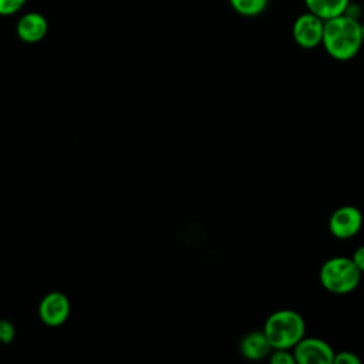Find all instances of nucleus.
<instances>
[{
    "label": "nucleus",
    "instance_id": "1",
    "mask_svg": "<svg viewBox=\"0 0 364 364\" xmlns=\"http://www.w3.org/2000/svg\"><path fill=\"white\" fill-rule=\"evenodd\" d=\"M321 44L334 60H351L358 54L363 46L361 23L358 18L348 14L326 20Z\"/></svg>",
    "mask_w": 364,
    "mask_h": 364
},
{
    "label": "nucleus",
    "instance_id": "2",
    "mask_svg": "<svg viewBox=\"0 0 364 364\" xmlns=\"http://www.w3.org/2000/svg\"><path fill=\"white\" fill-rule=\"evenodd\" d=\"M266 334L272 348H293L306 333L304 318L294 310H277L264 323Z\"/></svg>",
    "mask_w": 364,
    "mask_h": 364
},
{
    "label": "nucleus",
    "instance_id": "3",
    "mask_svg": "<svg viewBox=\"0 0 364 364\" xmlns=\"http://www.w3.org/2000/svg\"><path fill=\"white\" fill-rule=\"evenodd\" d=\"M360 279L361 272L348 257L337 256L328 259L320 269V283L331 293H350L358 286Z\"/></svg>",
    "mask_w": 364,
    "mask_h": 364
},
{
    "label": "nucleus",
    "instance_id": "4",
    "mask_svg": "<svg viewBox=\"0 0 364 364\" xmlns=\"http://www.w3.org/2000/svg\"><path fill=\"white\" fill-rule=\"evenodd\" d=\"M334 354L328 343L314 337H303L293 347V355L297 364H333Z\"/></svg>",
    "mask_w": 364,
    "mask_h": 364
},
{
    "label": "nucleus",
    "instance_id": "5",
    "mask_svg": "<svg viewBox=\"0 0 364 364\" xmlns=\"http://www.w3.org/2000/svg\"><path fill=\"white\" fill-rule=\"evenodd\" d=\"M324 21L310 11L300 14L291 28L293 38L301 48H314L321 44Z\"/></svg>",
    "mask_w": 364,
    "mask_h": 364
},
{
    "label": "nucleus",
    "instance_id": "6",
    "mask_svg": "<svg viewBox=\"0 0 364 364\" xmlns=\"http://www.w3.org/2000/svg\"><path fill=\"white\" fill-rule=\"evenodd\" d=\"M363 226V213L355 206H341L336 209L328 220V229L338 239L353 237Z\"/></svg>",
    "mask_w": 364,
    "mask_h": 364
},
{
    "label": "nucleus",
    "instance_id": "7",
    "mask_svg": "<svg viewBox=\"0 0 364 364\" xmlns=\"http://www.w3.org/2000/svg\"><path fill=\"white\" fill-rule=\"evenodd\" d=\"M40 318L48 326L63 324L70 314V301L60 291L48 293L40 303Z\"/></svg>",
    "mask_w": 364,
    "mask_h": 364
},
{
    "label": "nucleus",
    "instance_id": "8",
    "mask_svg": "<svg viewBox=\"0 0 364 364\" xmlns=\"http://www.w3.org/2000/svg\"><path fill=\"white\" fill-rule=\"evenodd\" d=\"M47 30V20L40 13H27L17 23V36L26 43H37L43 40Z\"/></svg>",
    "mask_w": 364,
    "mask_h": 364
},
{
    "label": "nucleus",
    "instance_id": "9",
    "mask_svg": "<svg viewBox=\"0 0 364 364\" xmlns=\"http://www.w3.org/2000/svg\"><path fill=\"white\" fill-rule=\"evenodd\" d=\"M272 346L266 334L259 330L246 334L240 341V353L247 360H262L272 353Z\"/></svg>",
    "mask_w": 364,
    "mask_h": 364
},
{
    "label": "nucleus",
    "instance_id": "10",
    "mask_svg": "<svg viewBox=\"0 0 364 364\" xmlns=\"http://www.w3.org/2000/svg\"><path fill=\"white\" fill-rule=\"evenodd\" d=\"M307 11L320 17L323 21L346 14L350 0H304Z\"/></svg>",
    "mask_w": 364,
    "mask_h": 364
},
{
    "label": "nucleus",
    "instance_id": "11",
    "mask_svg": "<svg viewBox=\"0 0 364 364\" xmlns=\"http://www.w3.org/2000/svg\"><path fill=\"white\" fill-rule=\"evenodd\" d=\"M229 4L243 17H256L266 10L269 0H229Z\"/></svg>",
    "mask_w": 364,
    "mask_h": 364
},
{
    "label": "nucleus",
    "instance_id": "12",
    "mask_svg": "<svg viewBox=\"0 0 364 364\" xmlns=\"http://www.w3.org/2000/svg\"><path fill=\"white\" fill-rule=\"evenodd\" d=\"M269 360L272 364H296L293 353L287 348H273L269 354Z\"/></svg>",
    "mask_w": 364,
    "mask_h": 364
},
{
    "label": "nucleus",
    "instance_id": "13",
    "mask_svg": "<svg viewBox=\"0 0 364 364\" xmlns=\"http://www.w3.org/2000/svg\"><path fill=\"white\" fill-rule=\"evenodd\" d=\"M26 0H0V16H10L17 13Z\"/></svg>",
    "mask_w": 364,
    "mask_h": 364
},
{
    "label": "nucleus",
    "instance_id": "14",
    "mask_svg": "<svg viewBox=\"0 0 364 364\" xmlns=\"http://www.w3.org/2000/svg\"><path fill=\"white\" fill-rule=\"evenodd\" d=\"M361 360L351 351H340L334 354L333 364H360Z\"/></svg>",
    "mask_w": 364,
    "mask_h": 364
},
{
    "label": "nucleus",
    "instance_id": "15",
    "mask_svg": "<svg viewBox=\"0 0 364 364\" xmlns=\"http://www.w3.org/2000/svg\"><path fill=\"white\" fill-rule=\"evenodd\" d=\"M14 337V327L7 320H0V341L10 343Z\"/></svg>",
    "mask_w": 364,
    "mask_h": 364
},
{
    "label": "nucleus",
    "instance_id": "16",
    "mask_svg": "<svg viewBox=\"0 0 364 364\" xmlns=\"http://www.w3.org/2000/svg\"><path fill=\"white\" fill-rule=\"evenodd\" d=\"M351 260L354 262V264L358 267L360 272H364V245L355 249Z\"/></svg>",
    "mask_w": 364,
    "mask_h": 364
},
{
    "label": "nucleus",
    "instance_id": "17",
    "mask_svg": "<svg viewBox=\"0 0 364 364\" xmlns=\"http://www.w3.org/2000/svg\"><path fill=\"white\" fill-rule=\"evenodd\" d=\"M361 40H363V44H364V23H361Z\"/></svg>",
    "mask_w": 364,
    "mask_h": 364
}]
</instances>
